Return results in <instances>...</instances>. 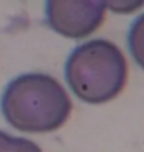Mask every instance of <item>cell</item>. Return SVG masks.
I'll use <instances>...</instances> for the list:
<instances>
[{"label": "cell", "mask_w": 144, "mask_h": 152, "mask_svg": "<svg viewBox=\"0 0 144 152\" xmlns=\"http://www.w3.org/2000/svg\"><path fill=\"white\" fill-rule=\"evenodd\" d=\"M0 109L14 129L48 134L62 127L71 113V99L60 82L47 73H25L6 86Z\"/></svg>", "instance_id": "cell-1"}, {"label": "cell", "mask_w": 144, "mask_h": 152, "mask_svg": "<svg viewBox=\"0 0 144 152\" xmlns=\"http://www.w3.org/2000/svg\"><path fill=\"white\" fill-rule=\"evenodd\" d=\"M129 67L121 48L107 39L78 45L65 62V81L71 92L88 104L115 99L127 84Z\"/></svg>", "instance_id": "cell-2"}, {"label": "cell", "mask_w": 144, "mask_h": 152, "mask_svg": "<svg viewBox=\"0 0 144 152\" xmlns=\"http://www.w3.org/2000/svg\"><path fill=\"white\" fill-rule=\"evenodd\" d=\"M107 5L98 0L62 2L51 0L45 5L48 26L70 39H82L93 34L105 19Z\"/></svg>", "instance_id": "cell-3"}, {"label": "cell", "mask_w": 144, "mask_h": 152, "mask_svg": "<svg viewBox=\"0 0 144 152\" xmlns=\"http://www.w3.org/2000/svg\"><path fill=\"white\" fill-rule=\"evenodd\" d=\"M127 42L133 61L144 70V12L130 25Z\"/></svg>", "instance_id": "cell-4"}, {"label": "cell", "mask_w": 144, "mask_h": 152, "mask_svg": "<svg viewBox=\"0 0 144 152\" xmlns=\"http://www.w3.org/2000/svg\"><path fill=\"white\" fill-rule=\"evenodd\" d=\"M0 152H44L34 141L0 130Z\"/></svg>", "instance_id": "cell-5"}, {"label": "cell", "mask_w": 144, "mask_h": 152, "mask_svg": "<svg viewBox=\"0 0 144 152\" xmlns=\"http://www.w3.org/2000/svg\"><path fill=\"white\" fill-rule=\"evenodd\" d=\"M107 8H112L115 12H133L144 6V2H105Z\"/></svg>", "instance_id": "cell-6"}]
</instances>
